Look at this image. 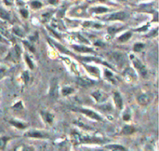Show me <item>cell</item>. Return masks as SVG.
Returning <instances> with one entry per match:
<instances>
[{"label":"cell","instance_id":"6da1fadb","mask_svg":"<svg viewBox=\"0 0 159 151\" xmlns=\"http://www.w3.org/2000/svg\"><path fill=\"white\" fill-rule=\"evenodd\" d=\"M71 141L72 144L76 145H101L106 143V139L101 137H95V136H89L87 134H83L78 132H73L71 133Z\"/></svg>","mask_w":159,"mask_h":151},{"label":"cell","instance_id":"7a4b0ae2","mask_svg":"<svg viewBox=\"0 0 159 151\" xmlns=\"http://www.w3.org/2000/svg\"><path fill=\"white\" fill-rule=\"evenodd\" d=\"M22 48L20 45L16 44L14 45V47L11 49L5 58V61H7V62H11L13 63H19L20 61H21V57H22Z\"/></svg>","mask_w":159,"mask_h":151},{"label":"cell","instance_id":"3957f363","mask_svg":"<svg viewBox=\"0 0 159 151\" xmlns=\"http://www.w3.org/2000/svg\"><path fill=\"white\" fill-rule=\"evenodd\" d=\"M130 60L133 65V67H134L133 69L135 71H137L139 75H141L142 78H146L147 74H148V71H147V68L144 65V63H142L140 59L135 57L134 55H130Z\"/></svg>","mask_w":159,"mask_h":151},{"label":"cell","instance_id":"277c9868","mask_svg":"<svg viewBox=\"0 0 159 151\" xmlns=\"http://www.w3.org/2000/svg\"><path fill=\"white\" fill-rule=\"evenodd\" d=\"M78 111L79 113H81L83 115H85L86 117H87L90 120H96V121H103V118L100 116V114H98L95 111L89 109V108H83V107H78L77 109H75Z\"/></svg>","mask_w":159,"mask_h":151},{"label":"cell","instance_id":"5b68a950","mask_svg":"<svg viewBox=\"0 0 159 151\" xmlns=\"http://www.w3.org/2000/svg\"><path fill=\"white\" fill-rule=\"evenodd\" d=\"M122 76L124 77L125 80L127 82L130 83V84L135 83L138 79L137 72L132 68V67H127V68L124 70V72L122 73Z\"/></svg>","mask_w":159,"mask_h":151},{"label":"cell","instance_id":"8992f818","mask_svg":"<svg viewBox=\"0 0 159 151\" xmlns=\"http://www.w3.org/2000/svg\"><path fill=\"white\" fill-rule=\"evenodd\" d=\"M49 94V97L51 99H53V100L58 99L59 97V80L57 78H51Z\"/></svg>","mask_w":159,"mask_h":151},{"label":"cell","instance_id":"52a82bcc","mask_svg":"<svg viewBox=\"0 0 159 151\" xmlns=\"http://www.w3.org/2000/svg\"><path fill=\"white\" fill-rule=\"evenodd\" d=\"M23 136L27 138H35V139H45L49 137V134L43 132L41 130H30L24 133Z\"/></svg>","mask_w":159,"mask_h":151},{"label":"cell","instance_id":"ba28073f","mask_svg":"<svg viewBox=\"0 0 159 151\" xmlns=\"http://www.w3.org/2000/svg\"><path fill=\"white\" fill-rule=\"evenodd\" d=\"M91 96L94 99L97 103H100V104H103L107 101L108 99V95L107 93H105L104 91H102L101 90H94L92 93H91Z\"/></svg>","mask_w":159,"mask_h":151},{"label":"cell","instance_id":"9c48e42d","mask_svg":"<svg viewBox=\"0 0 159 151\" xmlns=\"http://www.w3.org/2000/svg\"><path fill=\"white\" fill-rule=\"evenodd\" d=\"M152 100H153V94L150 93H142L137 98L138 104L141 106H147L151 102H152Z\"/></svg>","mask_w":159,"mask_h":151},{"label":"cell","instance_id":"30bf717a","mask_svg":"<svg viewBox=\"0 0 159 151\" xmlns=\"http://www.w3.org/2000/svg\"><path fill=\"white\" fill-rule=\"evenodd\" d=\"M128 13L126 11H117V12H114L110 14L108 17L106 18V20L108 21H121V22H125L127 19H128Z\"/></svg>","mask_w":159,"mask_h":151},{"label":"cell","instance_id":"8fae6325","mask_svg":"<svg viewBox=\"0 0 159 151\" xmlns=\"http://www.w3.org/2000/svg\"><path fill=\"white\" fill-rule=\"evenodd\" d=\"M113 100L116 108L118 110H122L123 107H124V101H123V98L119 91L114 90L113 93Z\"/></svg>","mask_w":159,"mask_h":151},{"label":"cell","instance_id":"7c38bea8","mask_svg":"<svg viewBox=\"0 0 159 151\" xmlns=\"http://www.w3.org/2000/svg\"><path fill=\"white\" fill-rule=\"evenodd\" d=\"M76 83L81 87H84V88H87V87H90L95 84V80L91 79L87 77H78L76 78Z\"/></svg>","mask_w":159,"mask_h":151},{"label":"cell","instance_id":"4fadbf2b","mask_svg":"<svg viewBox=\"0 0 159 151\" xmlns=\"http://www.w3.org/2000/svg\"><path fill=\"white\" fill-rule=\"evenodd\" d=\"M83 66L85 67L86 70L89 72L93 78H99L101 77V71L100 69L98 68L97 66H94V65H86V63H83Z\"/></svg>","mask_w":159,"mask_h":151},{"label":"cell","instance_id":"5bb4252c","mask_svg":"<svg viewBox=\"0 0 159 151\" xmlns=\"http://www.w3.org/2000/svg\"><path fill=\"white\" fill-rule=\"evenodd\" d=\"M72 48L77 52L80 53H93L95 54V51L92 48L87 47V46H81V45H72Z\"/></svg>","mask_w":159,"mask_h":151},{"label":"cell","instance_id":"9a60e30c","mask_svg":"<svg viewBox=\"0 0 159 151\" xmlns=\"http://www.w3.org/2000/svg\"><path fill=\"white\" fill-rule=\"evenodd\" d=\"M41 116L43 118V120H45V122H47V124L52 125L53 121H54V115L51 114L49 111H41Z\"/></svg>","mask_w":159,"mask_h":151},{"label":"cell","instance_id":"2e32d148","mask_svg":"<svg viewBox=\"0 0 159 151\" xmlns=\"http://www.w3.org/2000/svg\"><path fill=\"white\" fill-rule=\"evenodd\" d=\"M104 148L107 150H110V151H128L124 146L122 145H119V144H108L106 145Z\"/></svg>","mask_w":159,"mask_h":151},{"label":"cell","instance_id":"e0dca14e","mask_svg":"<svg viewBox=\"0 0 159 151\" xmlns=\"http://www.w3.org/2000/svg\"><path fill=\"white\" fill-rule=\"evenodd\" d=\"M136 128L132 125H125L121 130L120 134H123V135H131L134 133H136Z\"/></svg>","mask_w":159,"mask_h":151},{"label":"cell","instance_id":"ac0fdd59","mask_svg":"<svg viewBox=\"0 0 159 151\" xmlns=\"http://www.w3.org/2000/svg\"><path fill=\"white\" fill-rule=\"evenodd\" d=\"M80 60L84 61V62H95V63H101V65H107L108 67H110V68H113V66H111L110 65H108V63H107L106 62L101 60V59H98V58H96V57H92V56H90V57H83V58H80Z\"/></svg>","mask_w":159,"mask_h":151},{"label":"cell","instance_id":"d6986e66","mask_svg":"<svg viewBox=\"0 0 159 151\" xmlns=\"http://www.w3.org/2000/svg\"><path fill=\"white\" fill-rule=\"evenodd\" d=\"M9 124L14 126L15 128H18V129H21V130H23V129H26L27 127H28V124L23 121H21V120H10L9 121Z\"/></svg>","mask_w":159,"mask_h":151},{"label":"cell","instance_id":"ffe728a7","mask_svg":"<svg viewBox=\"0 0 159 151\" xmlns=\"http://www.w3.org/2000/svg\"><path fill=\"white\" fill-rule=\"evenodd\" d=\"M132 37V32L131 31H127L124 34H122L120 37H117V41L120 43H125L127 41H129V39Z\"/></svg>","mask_w":159,"mask_h":151},{"label":"cell","instance_id":"44dd1931","mask_svg":"<svg viewBox=\"0 0 159 151\" xmlns=\"http://www.w3.org/2000/svg\"><path fill=\"white\" fill-rule=\"evenodd\" d=\"M113 60L116 63V65H123L125 63V55L119 52L113 53Z\"/></svg>","mask_w":159,"mask_h":151},{"label":"cell","instance_id":"7402d4cb","mask_svg":"<svg viewBox=\"0 0 159 151\" xmlns=\"http://www.w3.org/2000/svg\"><path fill=\"white\" fill-rule=\"evenodd\" d=\"M104 76H105L107 80L110 81L111 83H113V84H116L117 83V78L114 77V75L111 72V71H109L108 69L104 70Z\"/></svg>","mask_w":159,"mask_h":151},{"label":"cell","instance_id":"603a6c76","mask_svg":"<svg viewBox=\"0 0 159 151\" xmlns=\"http://www.w3.org/2000/svg\"><path fill=\"white\" fill-rule=\"evenodd\" d=\"M9 140H11V137L10 136H7V135H4L0 137V151H4L7 148V142Z\"/></svg>","mask_w":159,"mask_h":151},{"label":"cell","instance_id":"cb8c5ba5","mask_svg":"<svg viewBox=\"0 0 159 151\" xmlns=\"http://www.w3.org/2000/svg\"><path fill=\"white\" fill-rule=\"evenodd\" d=\"M90 11L92 13H96V14H102V13H106L108 12V11H110V10L108 9V7H92V9L90 10Z\"/></svg>","mask_w":159,"mask_h":151},{"label":"cell","instance_id":"d4e9b609","mask_svg":"<svg viewBox=\"0 0 159 151\" xmlns=\"http://www.w3.org/2000/svg\"><path fill=\"white\" fill-rule=\"evenodd\" d=\"M51 43H52V44H53L55 47H56V49L60 51V52H62V53H63V54L73 55V54H72V52H71V51H69L68 50H67L64 46H62V45L59 44V43H57V42H54V41H51Z\"/></svg>","mask_w":159,"mask_h":151},{"label":"cell","instance_id":"484cf974","mask_svg":"<svg viewBox=\"0 0 159 151\" xmlns=\"http://www.w3.org/2000/svg\"><path fill=\"white\" fill-rule=\"evenodd\" d=\"M0 18L3 20H6V21H10L11 14L7 10L3 9L2 7H0Z\"/></svg>","mask_w":159,"mask_h":151},{"label":"cell","instance_id":"4316f807","mask_svg":"<svg viewBox=\"0 0 159 151\" xmlns=\"http://www.w3.org/2000/svg\"><path fill=\"white\" fill-rule=\"evenodd\" d=\"M74 90L72 88V87H63V88L62 89V94L63 95V96H68V95L74 93Z\"/></svg>","mask_w":159,"mask_h":151},{"label":"cell","instance_id":"83f0119b","mask_svg":"<svg viewBox=\"0 0 159 151\" xmlns=\"http://www.w3.org/2000/svg\"><path fill=\"white\" fill-rule=\"evenodd\" d=\"M123 27H117V26H110L108 27V29H107V31H108V33L110 35H116V33H118L119 31L122 30Z\"/></svg>","mask_w":159,"mask_h":151},{"label":"cell","instance_id":"f1b7e54d","mask_svg":"<svg viewBox=\"0 0 159 151\" xmlns=\"http://www.w3.org/2000/svg\"><path fill=\"white\" fill-rule=\"evenodd\" d=\"M12 33L18 35L19 37H23V35H24V33H23V31L21 29L20 26H14L12 28Z\"/></svg>","mask_w":159,"mask_h":151},{"label":"cell","instance_id":"f546056e","mask_svg":"<svg viewBox=\"0 0 159 151\" xmlns=\"http://www.w3.org/2000/svg\"><path fill=\"white\" fill-rule=\"evenodd\" d=\"M24 60L27 63V65L29 66V68L31 70H33L35 68V65H34L33 60H31V58H30V56L28 55V53H24Z\"/></svg>","mask_w":159,"mask_h":151},{"label":"cell","instance_id":"4dcf8cb0","mask_svg":"<svg viewBox=\"0 0 159 151\" xmlns=\"http://www.w3.org/2000/svg\"><path fill=\"white\" fill-rule=\"evenodd\" d=\"M22 79L25 85L28 84L29 81H30V75H29L28 71H24V72L22 74Z\"/></svg>","mask_w":159,"mask_h":151},{"label":"cell","instance_id":"1f68e13d","mask_svg":"<svg viewBox=\"0 0 159 151\" xmlns=\"http://www.w3.org/2000/svg\"><path fill=\"white\" fill-rule=\"evenodd\" d=\"M145 45L143 43H135L134 46H133V50L135 52H140L141 50H142L144 49Z\"/></svg>","mask_w":159,"mask_h":151},{"label":"cell","instance_id":"d6a6232c","mask_svg":"<svg viewBox=\"0 0 159 151\" xmlns=\"http://www.w3.org/2000/svg\"><path fill=\"white\" fill-rule=\"evenodd\" d=\"M122 118L124 121H129L131 120V112H130L129 108H128L124 112V114H123V116H122Z\"/></svg>","mask_w":159,"mask_h":151},{"label":"cell","instance_id":"836d02e7","mask_svg":"<svg viewBox=\"0 0 159 151\" xmlns=\"http://www.w3.org/2000/svg\"><path fill=\"white\" fill-rule=\"evenodd\" d=\"M31 7L32 9H34V10H39V9H41L42 7V2H40V1H32L31 2Z\"/></svg>","mask_w":159,"mask_h":151},{"label":"cell","instance_id":"e575fe53","mask_svg":"<svg viewBox=\"0 0 159 151\" xmlns=\"http://www.w3.org/2000/svg\"><path fill=\"white\" fill-rule=\"evenodd\" d=\"M7 72V68L6 65H0V79L3 78Z\"/></svg>","mask_w":159,"mask_h":151},{"label":"cell","instance_id":"d590c367","mask_svg":"<svg viewBox=\"0 0 159 151\" xmlns=\"http://www.w3.org/2000/svg\"><path fill=\"white\" fill-rule=\"evenodd\" d=\"M23 44H24V46H25L30 51H32V52H35V48H34L33 44H31V43H30L29 41H23Z\"/></svg>","mask_w":159,"mask_h":151},{"label":"cell","instance_id":"8d00e7d4","mask_svg":"<svg viewBox=\"0 0 159 151\" xmlns=\"http://www.w3.org/2000/svg\"><path fill=\"white\" fill-rule=\"evenodd\" d=\"M21 151H35V148L33 146H29V145H24L22 148Z\"/></svg>","mask_w":159,"mask_h":151},{"label":"cell","instance_id":"74e56055","mask_svg":"<svg viewBox=\"0 0 159 151\" xmlns=\"http://www.w3.org/2000/svg\"><path fill=\"white\" fill-rule=\"evenodd\" d=\"M20 13H21V15L22 16V18H24V19H27L29 16V11L26 9H21L20 10Z\"/></svg>","mask_w":159,"mask_h":151},{"label":"cell","instance_id":"f35d334b","mask_svg":"<svg viewBox=\"0 0 159 151\" xmlns=\"http://www.w3.org/2000/svg\"><path fill=\"white\" fill-rule=\"evenodd\" d=\"M13 108H14V109H19V110H22V109H23L22 102V101H19L18 103H16V104L13 105Z\"/></svg>","mask_w":159,"mask_h":151},{"label":"cell","instance_id":"ab89813d","mask_svg":"<svg viewBox=\"0 0 159 151\" xmlns=\"http://www.w3.org/2000/svg\"><path fill=\"white\" fill-rule=\"evenodd\" d=\"M149 25H150V23H147V24L143 25L142 27H141V28L135 29V31H136V32H144V31H146L147 29L149 28Z\"/></svg>","mask_w":159,"mask_h":151},{"label":"cell","instance_id":"60d3db41","mask_svg":"<svg viewBox=\"0 0 159 151\" xmlns=\"http://www.w3.org/2000/svg\"><path fill=\"white\" fill-rule=\"evenodd\" d=\"M144 151H154V148H153L152 145H151V144H147L145 146V148H144Z\"/></svg>","mask_w":159,"mask_h":151},{"label":"cell","instance_id":"b9f144b4","mask_svg":"<svg viewBox=\"0 0 159 151\" xmlns=\"http://www.w3.org/2000/svg\"><path fill=\"white\" fill-rule=\"evenodd\" d=\"M0 41L1 42H5V43H7V41H6V39L4 38V37H2L1 35H0Z\"/></svg>","mask_w":159,"mask_h":151}]
</instances>
